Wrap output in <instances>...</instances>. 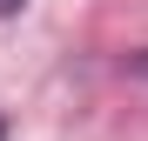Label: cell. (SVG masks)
<instances>
[{
	"mask_svg": "<svg viewBox=\"0 0 148 141\" xmlns=\"http://www.w3.org/2000/svg\"><path fill=\"white\" fill-rule=\"evenodd\" d=\"M0 14H20V0H0Z\"/></svg>",
	"mask_w": 148,
	"mask_h": 141,
	"instance_id": "cell-1",
	"label": "cell"
}]
</instances>
